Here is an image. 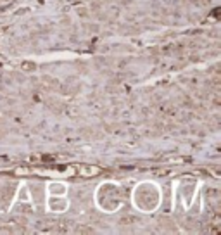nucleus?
Wrapping results in <instances>:
<instances>
[]
</instances>
